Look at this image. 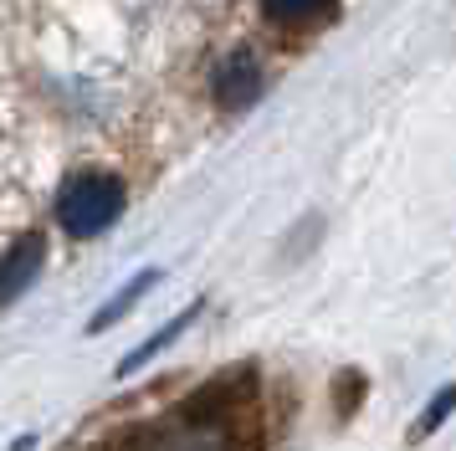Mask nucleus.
<instances>
[{
	"instance_id": "f257e3e1",
	"label": "nucleus",
	"mask_w": 456,
	"mask_h": 451,
	"mask_svg": "<svg viewBox=\"0 0 456 451\" xmlns=\"http://www.w3.org/2000/svg\"><path fill=\"white\" fill-rule=\"evenodd\" d=\"M118 210H124V184L113 175H77L57 201V221L72 236H98L118 221Z\"/></svg>"
},
{
	"instance_id": "f03ea898",
	"label": "nucleus",
	"mask_w": 456,
	"mask_h": 451,
	"mask_svg": "<svg viewBox=\"0 0 456 451\" xmlns=\"http://www.w3.org/2000/svg\"><path fill=\"white\" fill-rule=\"evenodd\" d=\"M210 93H216V102H221L226 113H236V108H247V102L262 93V67H256L247 52H231V57L216 67Z\"/></svg>"
},
{
	"instance_id": "7ed1b4c3",
	"label": "nucleus",
	"mask_w": 456,
	"mask_h": 451,
	"mask_svg": "<svg viewBox=\"0 0 456 451\" xmlns=\"http://www.w3.org/2000/svg\"><path fill=\"white\" fill-rule=\"evenodd\" d=\"M37 266H42V236H21L0 257V308L16 303L26 287L37 283Z\"/></svg>"
},
{
	"instance_id": "20e7f679",
	"label": "nucleus",
	"mask_w": 456,
	"mask_h": 451,
	"mask_svg": "<svg viewBox=\"0 0 456 451\" xmlns=\"http://www.w3.org/2000/svg\"><path fill=\"white\" fill-rule=\"evenodd\" d=\"M144 451H231V447L216 426L185 421V426H169V430H159V436H149Z\"/></svg>"
},
{
	"instance_id": "39448f33",
	"label": "nucleus",
	"mask_w": 456,
	"mask_h": 451,
	"mask_svg": "<svg viewBox=\"0 0 456 451\" xmlns=\"http://www.w3.org/2000/svg\"><path fill=\"white\" fill-rule=\"evenodd\" d=\"M333 0H262V11H267L277 26H308L329 11Z\"/></svg>"
}]
</instances>
